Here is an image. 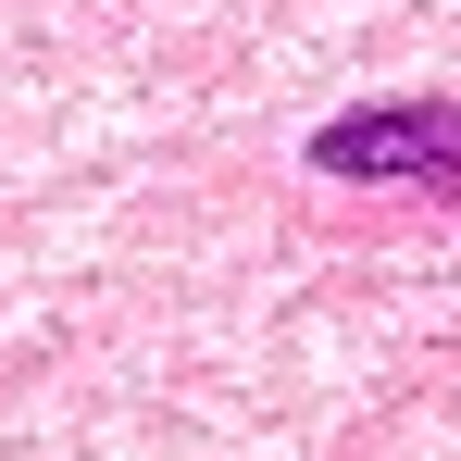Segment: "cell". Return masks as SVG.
<instances>
[{
	"label": "cell",
	"instance_id": "obj_1",
	"mask_svg": "<svg viewBox=\"0 0 461 461\" xmlns=\"http://www.w3.org/2000/svg\"><path fill=\"white\" fill-rule=\"evenodd\" d=\"M312 175H411L424 200H461V100H386L312 125Z\"/></svg>",
	"mask_w": 461,
	"mask_h": 461
}]
</instances>
